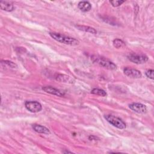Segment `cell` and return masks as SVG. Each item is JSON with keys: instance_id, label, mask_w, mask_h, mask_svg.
Returning a JSON list of instances; mask_svg holds the SVG:
<instances>
[{"instance_id": "8fae6325", "label": "cell", "mask_w": 154, "mask_h": 154, "mask_svg": "<svg viewBox=\"0 0 154 154\" xmlns=\"http://www.w3.org/2000/svg\"><path fill=\"white\" fill-rule=\"evenodd\" d=\"M78 7L83 12L88 11L91 8V5L88 1H80L78 4Z\"/></svg>"}, {"instance_id": "6da1fadb", "label": "cell", "mask_w": 154, "mask_h": 154, "mask_svg": "<svg viewBox=\"0 0 154 154\" xmlns=\"http://www.w3.org/2000/svg\"><path fill=\"white\" fill-rule=\"evenodd\" d=\"M50 36L53 38L56 41L60 42L61 43H64L65 45H70V46H76L79 42V41L72 37L65 35L64 34L57 33V32H49Z\"/></svg>"}, {"instance_id": "2e32d148", "label": "cell", "mask_w": 154, "mask_h": 154, "mask_svg": "<svg viewBox=\"0 0 154 154\" xmlns=\"http://www.w3.org/2000/svg\"><path fill=\"white\" fill-rule=\"evenodd\" d=\"M1 63L2 64H4L8 66V67H10L11 68H16V67H17L16 64H15L13 61H9V60H2L1 61Z\"/></svg>"}, {"instance_id": "7a4b0ae2", "label": "cell", "mask_w": 154, "mask_h": 154, "mask_svg": "<svg viewBox=\"0 0 154 154\" xmlns=\"http://www.w3.org/2000/svg\"><path fill=\"white\" fill-rule=\"evenodd\" d=\"M91 59L94 63L106 69L113 70L117 69V66L113 62L103 57H100L99 55H93L91 56Z\"/></svg>"}, {"instance_id": "3957f363", "label": "cell", "mask_w": 154, "mask_h": 154, "mask_svg": "<svg viewBox=\"0 0 154 154\" xmlns=\"http://www.w3.org/2000/svg\"><path fill=\"white\" fill-rule=\"evenodd\" d=\"M105 119L112 126L117 128L123 129L126 128V123L120 118L112 115H105Z\"/></svg>"}, {"instance_id": "7c38bea8", "label": "cell", "mask_w": 154, "mask_h": 154, "mask_svg": "<svg viewBox=\"0 0 154 154\" xmlns=\"http://www.w3.org/2000/svg\"><path fill=\"white\" fill-rule=\"evenodd\" d=\"M0 8L6 11H12L14 8L13 4L8 1H1L0 2Z\"/></svg>"}, {"instance_id": "30bf717a", "label": "cell", "mask_w": 154, "mask_h": 154, "mask_svg": "<svg viewBox=\"0 0 154 154\" xmlns=\"http://www.w3.org/2000/svg\"><path fill=\"white\" fill-rule=\"evenodd\" d=\"M32 129H34V131H35V132H38V133H40V134H49L50 131L48 128H47L46 127L40 125H37V124H34L32 126Z\"/></svg>"}, {"instance_id": "52a82bcc", "label": "cell", "mask_w": 154, "mask_h": 154, "mask_svg": "<svg viewBox=\"0 0 154 154\" xmlns=\"http://www.w3.org/2000/svg\"><path fill=\"white\" fill-rule=\"evenodd\" d=\"M130 109L132 111L141 114H144L147 112V108L146 106L140 103H132L129 105Z\"/></svg>"}, {"instance_id": "e0dca14e", "label": "cell", "mask_w": 154, "mask_h": 154, "mask_svg": "<svg viewBox=\"0 0 154 154\" xmlns=\"http://www.w3.org/2000/svg\"><path fill=\"white\" fill-rule=\"evenodd\" d=\"M109 2L112 4V5L114 7H117L122 5L123 2H125V1H110Z\"/></svg>"}, {"instance_id": "277c9868", "label": "cell", "mask_w": 154, "mask_h": 154, "mask_svg": "<svg viewBox=\"0 0 154 154\" xmlns=\"http://www.w3.org/2000/svg\"><path fill=\"white\" fill-rule=\"evenodd\" d=\"M128 59L135 64H143L147 61L148 57L143 54H131L128 56Z\"/></svg>"}, {"instance_id": "9a60e30c", "label": "cell", "mask_w": 154, "mask_h": 154, "mask_svg": "<svg viewBox=\"0 0 154 154\" xmlns=\"http://www.w3.org/2000/svg\"><path fill=\"white\" fill-rule=\"evenodd\" d=\"M91 93L94 94H96L98 96H105L106 95V93L102 89H99V88H93L91 91Z\"/></svg>"}, {"instance_id": "ac0fdd59", "label": "cell", "mask_w": 154, "mask_h": 154, "mask_svg": "<svg viewBox=\"0 0 154 154\" xmlns=\"http://www.w3.org/2000/svg\"><path fill=\"white\" fill-rule=\"evenodd\" d=\"M153 72H154V70L153 69L148 70L146 72V75L149 78H150L151 79H153Z\"/></svg>"}, {"instance_id": "5b68a950", "label": "cell", "mask_w": 154, "mask_h": 154, "mask_svg": "<svg viewBox=\"0 0 154 154\" xmlns=\"http://www.w3.org/2000/svg\"><path fill=\"white\" fill-rule=\"evenodd\" d=\"M25 106L31 112H37L42 109V105L37 101H26Z\"/></svg>"}, {"instance_id": "5bb4252c", "label": "cell", "mask_w": 154, "mask_h": 154, "mask_svg": "<svg viewBox=\"0 0 154 154\" xmlns=\"http://www.w3.org/2000/svg\"><path fill=\"white\" fill-rule=\"evenodd\" d=\"M113 46L116 48H120L125 46V43L121 39L116 38L112 42Z\"/></svg>"}, {"instance_id": "8992f818", "label": "cell", "mask_w": 154, "mask_h": 154, "mask_svg": "<svg viewBox=\"0 0 154 154\" xmlns=\"http://www.w3.org/2000/svg\"><path fill=\"white\" fill-rule=\"evenodd\" d=\"M123 72L126 76L133 78H140L142 76V74L140 71L135 69L126 67L124 69Z\"/></svg>"}, {"instance_id": "4fadbf2b", "label": "cell", "mask_w": 154, "mask_h": 154, "mask_svg": "<svg viewBox=\"0 0 154 154\" xmlns=\"http://www.w3.org/2000/svg\"><path fill=\"white\" fill-rule=\"evenodd\" d=\"M75 27L76 28H78V29H79L81 31H83L84 32H89V33H91V34H97V31L94 28H92L91 26L77 25H75Z\"/></svg>"}, {"instance_id": "ba28073f", "label": "cell", "mask_w": 154, "mask_h": 154, "mask_svg": "<svg viewBox=\"0 0 154 154\" xmlns=\"http://www.w3.org/2000/svg\"><path fill=\"white\" fill-rule=\"evenodd\" d=\"M42 90L46 93L55 95L59 97H62L64 96V93L57 88H55L52 86H45L42 87Z\"/></svg>"}, {"instance_id": "9c48e42d", "label": "cell", "mask_w": 154, "mask_h": 154, "mask_svg": "<svg viewBox=\"0 0 154 154\" xmlns=\"http://www.w3.org/2000/svg\"><path fill=\"white\" fill-rule=\"evenodd\" d=\"M55 78L57 81L72 84L74 82V79H73L70 76L64 74H57L55 76Z\"/></svg>"}]
</instances>
